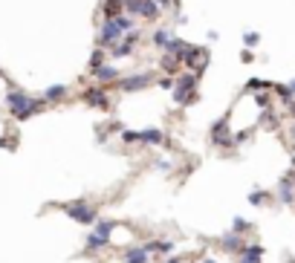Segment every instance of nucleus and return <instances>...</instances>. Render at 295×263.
I'll list each match as a JSON object with an SVG mask.
<instances>
[{
  "label": "nucleus",
  "mask_w": 295,
  "mask_h": 263,
  "mask_svg": "<svg viewBox=\"0 0 295 263\" xmlns=\"http://www.w3.org/2000/svg\"><path fill=\"white\" fill-rule=\"evenodd\" d=\"M6 107L12 110L15 119H32L35 113H41L44 107H47V102L44 99H32V96H26L24 90H9L6 93Z\"/></svg>",
  "instance_id": "nucleus-1"
},
{
  "label": "nucleus",
  "mask_w": 295,
  "mask_h": 263,
  "mask_svg": "<svg viewBox=\"0 0 295 263\" xmlns=\"http://www.w3.org/2000/svg\"><path fill=\"white\" fill-rule=\"evenodd\" d=\"M197 81H200V72H182L174 81V102L177 104H191L197 102Z\"/></svg>",
  "instance_id": "nucleus-2"
},
{
  "label": "nucleus",
  "mask_w": 295,
  "mask_h": 263,
  "mask_svg": "<svg viewBox=\"0 0 295 263\" xmlns=\"http://www.w3.org/2000/svg\"><path fill=\"white\" fill-rule=\"evenodd\" d=\"M125 12L133 18H145V21H156L159 9H156L154 0H125Z\"/></svg>",
  "instance_id": "nucleus-3"
},
{
  "label": "nucleus",
  "mask_w": 295,
  "mask_h": 263,
  "mask_svg": "<svg viewBox=\"0 0 295 263\" xmlns=\"http://www.w3.org/2000/svg\"><path fill=\"white\" fill-rule=\"evenodd\" d=\"M99 226H95L93 234H87V249L95 252V249H105L107 243H110V231H113V223L110 220H95Z\"/></svg>",
  "instance_id": "nucleus-4"
},
{
  "label": "nucleus",
  "mask_w": 295,
  "mask_h": 263,
  "mask_svg": "<svg viewBox=\"0 0 295 263\" xmlns=\"http://www.w3.org/2000/svg\"><path fill=\"white\" fill-rule=\"evenodd\" d=\"M67 217H72L75 223H81V226H93L99 214H95L93 206H87V203H67Z\"/></svg>",
  "instance_id": "nucleus-5"
},
{
  "label": "nucleus",
  "mask_w": 295,
  "mask_h": 263,
  "mask_svg": "<svg viewBox=\"0 0 295 263\" xmlns=\"http://www.w3.org/2000/svg\"><path fill=\"white\" fill-rule=\"evenodd\" d=\"M154 81V72H139V75H128V78L119 81V90L122 93H130V90H142Z\"/></svg>",
  "instance_id": "nucleus-6"
},
{
  "label": "nucleus",
  "mask_w": 295,
  "mask_h": 263,
  "mask_svg": "<svg viewBox=\"0 0 295 263\" xmlns=\"http://www.w3.org/2000/svg\"><path fill=\"white\" fill-rule=\"evenodd\" d=\"M119 67L116 64H99V67L93 69V78L95 81H102V84H110V81H119Z\"/></svg>",
  "instance_id": "nucleus-7"
},
{
  "label": "nucleus",
  "mask_w": 295,
  "mask_h": 263,
  "mask_svg": "<svg viewBox=\"0 0 295 263\" xmlns=\"http://www.w3.org/2000/svg\"><path fill=\"white\" fill-rule=\"evenodd\" d=\"M84 102L90 104V107H107L110 99H107V90H102V87H90V90H84Z\"/></svg>",
  "instance_id": "nucleus-8"
},
{
  "label": "nucleus",
  "mask_w": 295,
  "mask_h": 263,
  "mask_svg": "<svg viewBox=\"0 0 295 263\" xmlns=\"http://www.w3.org/2000/svg\"><path fill=\"white\" fill-rule=\"evenodd\" d=\"M139 142H145V145H165V133L156 130V127H148V130H139Z\"/></svg>",
  "instance_id": "nucleus-9"
},
{
  "label": "nucleus",
  "mask_w": 295,
  "mask_h": 263,
  "mask_svg": "<svg viewBox=\"0 0 295 263\" xmlns=\"http://www.w3.org/2000/svg\"><path fill=\"white\" fill-rule=\"evenodd\" d=\"M64 96H67V84H52V87H47V90H44V96H41V99L49 104V102H61Z\"/></svg>",
  "instance_id": "nucleus-10"
},
{
  "label": "nucleus",
  "mask_w": 295,
  "mask_h": 263,
  "mask_svg": "<svg viewBox=\"0 0 295 263\" xmlns=\"http://www.w3.org/2000/svg\"><path fill=\"white\" fill-rule=\"evenodd\" d=\"M278 200H281V203H292L295 200V183L292 180H281V185H278Z\"/></svg>",
  "instance_id": "nucleus-11"
},
{
  "label": "nucleus",
  "mask_w": 295,
  "mask_h": 263,
  "mask_svg": "<svg viewBox=\"0 0 295 263\" xmlns=\"http://www.w3.org/2000/svg\"><path fill=\"white\" fill-rule=\"evenodd\" d=\"M148 260H151V252L145 246H136V249H130L125 254V263H148Z\"/></svg>",
  "instance_id": "nucleus-12"
},
{
  "label": "nucleus",
  "mask_w": 295,
  "mask_h": 263,
  "mask_svg": "<svg viewBox=\"0 0 295 263\" xmlns=\"http://www.w3.org/2000/svg\"><path fill=\"white\" fill-rule=\"evenodd\" d=\"M220 246H223L226 252H240L243 249V240H240V234H235V231H229L223 240H220Z\"/></svg>",
  "instance_id": "nucleus-13"
},
{
  "label": "nucleus",
  "mask_w": 295,
  "mask_h": 263,
  "mask_svg": "<svg viewBox=\"0 0 295 263\" xmlns=\"http://www.w3.org/2000/svg\"><path fill=\"white\" fill-rule=\"evenodd\" d=\"M171 38H174V35H171V29H168V26H159V29H154V35H151V41H154L159 49H165Z\"/></svg>",
  "instance_id": "nucleus-14"
},
{
  "label": "nucleus",
  "mask_w": 295,
  "mask_h": 263,
  "mask_svg": "<svg viewBox=\"0 0 295 263\" xmlns=\"http://www.w3.org/2000/svg\"><path fill=\"white\" fill-rule=\"evenodd\" d=\"M102 12H105V18H116V15L125 12V0H105Z\"/></svg>",
  "instance_id": "nucleus-15"
},
{
  "label": "nucleus",
  "mask_w": 295,
  "mask_h": 263,
  "mask_svg": "<svg viewBox=\"0 0 295 263\" xmlns=\"http://www.w3.org/2000/svg\"><path fill=\"white\" fill-rule=\"evenodd\" d=\"M260 254H263V249H260V246L240 249V263H260Z\"/></svg>",
  "instance_id": "nucleus-16"
},
{
  "label": "nucleus",
  "mask_w": 295,
  "mask_h": 263,
  "mask_svg": "<svg viewBox=\"0 0 295 263\" xmlns=\"http://www.w3.org/2000/svg\"><path fill=\"white\" fill-rule=\"evenodd\" d=\"M99 64H105V49H95L93 58H90V69H95Z\"/></svg>",
  "instance_id": "nucleus-17"
},
{
  "label": "nucleus",
  "mask_w": 295,
  "mask_h": 263,
  "mask_svg": "<svg viewBox=\"0 0 295 263\" xmlns=\"http://www.w3.org/2000/svg\"><path fill=\"white\" fill-rule=\"evenodd\" d=\"M154 3H156V9H159V12L174 9V6H177V0H154Z\"/></svg>",
  "instance_id": "nucleus-18"
},
{
  "label": "nucleus",
  "mask_w": 295,
  "mask_h": 263,
  "mask_svg": "<svg viewBox=\"0 0 295 263\" xmlns=\"http://www.w3.org/2000/svg\"><path fill=\"white\" fill-rule=\"evenodd\" d=\"M258 41H260L258 32H246V35H243V44H246V46H255Z\"/></svg>",
  "instance_id": "nucleus-19"
},
{
  "label": "nucleus",
  "mask_w": 295,
  "mask_h": 263,
  "mask_svg": "<svg viewBox=\"0 0 295 263\" xmlns=\"http://www.w3.org/2000/svg\"><path fill=\"white\" fill-rule=\"evenodd\" d=\"M122 139H125V142H139V130H125Z\"/></svg>",
  "instance_id": "nucleus-20"
},
{
  "label": "nucleus",
  "mask_w": 295,
  "mask_h": 263,
  "mask_svg": "<svg viewBox=\"0 0 295 263\" xmlns=\"http://www.w3.org/2000/svg\"><path fill=\"white\" fill-rule=\"evenodd\" d=\"M249 200H252L255 206H260V203H266V194H263V191H255V194H249Z\"/></svg>",
  "instance_id": "nucleus-21"
},
{
  "label": "nucleus",
  "mask_w": 295,
  "mask_h": 263,
  "mask_svg": "<svg viewBox=\"0 0 295 263\" xmlns=\"http://www.w3.org/2000/svg\"><path fill=\"white\" fill-rule=\"evenodd\" d=\"M243 229H249V223L243 217H235V231H243Z\"/></svg>",
  "instance_id": "nucleus-22"
},
{
  "label": "nucleus",
  "mask_w": 295,
  "mask_h": 263,
  "mask_svg": "<svg viewBox=\"0 0 295 263\" xmlns=\"http://www.w3.org/2000/svg\"><path fill=\"white\" fill-rule=\"evenodd\" d=\"M203 263H214V260H203Z\"/></svg>",
  "instance_id": "nucleus-23"
},
{
  "label": "nucleus",
  "mask_w": 295,
  "mask_h": 263,
  "mask_svg": "<svg viewBox=\"0 0 295 263\" xmlns=\"http://www.w3.org/2000/svg\"><path fill=\"white\" fill-rule=\"evenodd\" d=\"M0 75H3V72H0Z\"/></svg>",
  "instance_id": "nucleus-24"
}]
</instances>
